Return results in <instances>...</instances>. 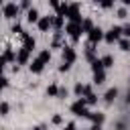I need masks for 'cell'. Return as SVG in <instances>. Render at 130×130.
I'll list each match as a JSON object with an SVG mask.
<instances>
[{
    "mask_svg": "<svg viewBox=\"0 0 130 130\" xmlns=\"http://www.w3.org/2000/svg\"><path fill=\"white\" fill-rule=\"evenodd\" d=\"M67 18H69V22H75V24H81V12H79V4H69V8H67V14H65Z\"/></svg>",
    "mask_w": 130,
    "mask_h": 130,
    "instance_id": "cell-1",
    "label": "cell"
},
{
    "mask_svg": "<svg viewBox=\"0 0 130 130\" xmlns=\"http://www.w3.org/2000/svg\"><path fill=\"white\" fill-rule=\"evenodd\" d=\"M71 112H73L75 116H83V118H87L89 110H87V106H85L83 98H79L77 102H73V104H71Z\"/></svg>",
    "mask_w": 130,
    "mask_h": 130,
    "instance_id": "cell-2",
    "label": "cell"
},
{
    "mask_svg": "<svg viewBox=\"0 0 130 130\" xmlns=\"http://www.w3.org/2000/svg\"><path fill=\"white\" fill-rule=\"evenodd\" d=\"M65 32L71 37V41L75 43V41H79V37H81V24H75V22H67V26H65Z\"/></svg>",
    "mask_w": 130,
    "mask_h": 130,
    "instance_id": "cell-3",
    "label": "cell"
},
{
    "mask_svg": "<svg viewBox=\"0 0 130 130\" xmlns=\"http://www.w3.org/2000/svg\"><path fill=\"white\" fill-rule=\"evenodd\" d=\"M120 37H122V26H112L108 32H104V41H106V43L120 41Z\"/></svg>",
    "mask_w": 130,
    "mask_h": 130,
    "instance_id": "cell-4",
    "label": "cell"
},
{
    "mask_svg": "<svg viewBox=\"0 0 130 130\" xmlns=\"http://www.w3.org/2000/svg\"><path fill=\"white\" fill-rule=\"evenodd\" d=\"M2 14L6 16V18H16L18 16V4H4L2 6Z\"/></svg>",
    "mask_w": 130,
    "mask_h": 130,
    "instance_id": "cell-5",
    "label": "cell"
},
{
    "mask_svg": "<svg viewBox=\"0 0 130 130\" xmlns=\"http://www.w3.org/2000/svg\"><path fill=\"white\" fill-rule=\"evenodd\" d=\"M87 37H89V43H91V45H98V43L104 39V30H102L100 26H93V28L87 32Z\"/></svg>",
    "mask_w": 130,
    "mask_h": 130,
    "instance_id": "cell-6",
    "label": "cell"
},
{
    "mask_svg": "<svg viewBox=\"0 0 130 130\" xmlns=\"http://www.w3.org/2000/svg\"><path fill=\"white\" fill-rule=\"evenodd\" d=\"M73 91H75V95H79V98L83 95V98H85V95L91 93V87H89V85H83V83H75Z\"/></svg>",
    "mask_w": 130,
    "mask_h": 130,
    "instance_id": "cell-7",
    "label": "cell"
},
{
    "mask_svg": "<svg viewBox=\"0 0 130 130\" xmlns=\"http://www.w3.org/2000/svg\"><path fill=\"white\" fill-rule=\"evenodd\" d=\"M87 118L93 122V126H102V124H104V120H106V116H104L102 112H89V114H87Z\"/></svg>",
    "mask_w": 130,
    "mask_h": 130,
    "instance_id": "cell-8",
    "label": "cell"
},
{
    "mask_svg": "<svg viewBox=\"0 0 130 130\" xmlns=\"http://www.w3.org/2000/svg\"><path fill=\"white\" fill-rule=\"evenodd\" d=\"M37 24H39V28H41V30H49V28L53 26V16H41Z\"/></svg>",
    "mask_w": 130,
    "mask_h": 130,
    "instance_id": "cell-9",
    "label": "cell"
},
{
    "mask_svg": "<svg viewBox=\"0 0 130 130\" xmlns=\"http://www.w3.org/2000/svg\"><path fill=\"white\" fill-rule=\"evenodd\" d=\"M63 61L69 63V65L75 61V51H73V47H63Z\"/></svg>",
    "mask_w": 130,
    "mask_h": 130,
    "instance_id": "cell-10",
    "label": "cell"
},
{
    "mask_svg": "<svg viewBox=\"0 0 130 130\" xmlns=\"http://www.w3.org/2000/svg\"><path fill=\"white\" fill-rule=\"evenodd\" d=\"M45 65H47V63H45V61H43L41 57H37V59H35L32 63H30V71H32V73H41Z\"/></svg>",
    "mask_w": 130,
    "mask_h": 130,
    "instance_id": "cell-11",
    "label": "cell"
},
{
    "mask_svg": "<svg viewBox=\"0 0 130 130\" xmlns=\"http://www.w3.org/2000/svg\"><path fill=\"white\" fill-rule=\"evenodd\" d=\"M35 47H37V43H35V39H32V37H26V39L22 41V49H24L26 53H30Z\"/></svg>",
    "mask_w": 130,
    "mask_h": 130,
    "instance_id": "cell-12",
    "label": "cell"
},
{
    "mask_svg": "<svg viewBox=\"0 0 130 130\" xmlns=\"http://www.w3.org/2000/svg\"><path fill=\"white\" fill-rule=\"evenodd\" d=\"M16 63H18V65H26V63H28V53H26L24 49H20V51L16 53Z\"/></svg>",
    "mask_w": 130,
    "mask_h": 130,
    "instance_id": "cell-13",
    "label": "cell"
},
{
    "mask_svg": "<svg viewBox=\"0 0 130 130\" xmlns=\"http://www.w3.org/2000/svg\"><path fill=\"white\" fill-rule=\"evenodd\" d=\"M116 95H118V89H116V87H110V89L104 93V100H106L108 104H112V102L116 100Z\"/></svg>",
    "mask_w": 130,
    "mask_h": 130,
    "instance_id": "cell-14",
    "label": "cell"
},
{
    "mask_svg": "<svg viewBox=\"0 0 130 130\" xmlns=\"http://www.w3.org/2000/svg\"><path fill=\"white\" fill-rule=\"evenodd\" d=\"M39 18H41V16H39V10H37V8H30V10L26 12V20H28V22H39Z\"/></svg>",
    "mask_w": 130,
    "mask_h": 130,
    "instance_id": "cell-15",
    "label": "cell"
},
{
    "mask_svg": "<svg viewBox=\"0 0 130 130\" xmlns=\"http://www.w3.org/2000/svg\"><path fill=\"white\" fill-rule=\"evenodd\" d=\"M2 57L6 59V63H8V61H16V53L12 51V47H6V51H4Z\"/></svg>",
    "mask_w": 130,
    "mask_h": 130,
    "instance_id": "cell-16",
    "label": "cell"
},
{
    "mask_svg": "<svg viewBox=\"0 0 130 130\" xmlns=\"http://www.w3.org/2000/svg\"><path fill=\"white\" fill-rule=\"evenodd\" d=\"M91 28H93V22H91L89 18H83V20H81V32H89Z\"/></svg>",
    "mask_w": 130,
    "mask_h": 130,
    "instance_id": "cell-17",
    "label": "cell"
},
{
    "mask_svg": "<svg viewBox=\"0 0 130 130\" xmlns=\"http://www.w3.org/2000/svg\"><path fill=\"white\" fill-rule=\"evenodd\" d=\"M100 61H102V67H104V69H106V67H114V57H112V55H106V57H102Z\"/></svg>",
    "mask_w": 130,
    "mask_h": 130,
    "instance_id": "cell-18",
    "label": "cell"
},
{
    "mask_svg": "<svg viewBox=\"0 0 130 130\" xmlns=\"http://www.w3.org/2000/svg\"><path fill=\"white\" fill-rule=\"evenodd\" d=\"M67 8H69V4H67V2H59V8H57V16H63V18H65V14H67Z\"/></svg>",
    "mask_w": 130,
    "mask_h": 130,
    "instance_id": "cell-19",
    "label": "cell"
},
{
    "mask_svg": "<svg viewBox=\"0 0 130 130\" xmlns=\"http://www.w3.org/2000/svg\"><path fill=\"white\" fill-rule=\"evenodd\" d=\"M61 26H63V16H57V14H55V16H53V28L59 32Z\"/></svg>",
    "mask_w": 130,
    "mask_h": 130,
    "instance_id": "cell-20",
    "label": "cell"
},
{
    "mask_svg": "<svg viewBox=\"0 0 130 130\" xmlns=\"http://www.w3.org/2000/svg\"><path fill=\"white\" fill-rule=\"evenodd\" d=\"M104 81H106V73H104V71H100V73H93V83H95V85H102Z\"/></svg>",
    "mask_w": 130,
    "mask_h": 130,
    "instance_id": "cell-21",
    "label": "cell"
},
{
    "mask_svg": "<svg viewBox=\"0 0 130 130\" xmlns=\"http://www.w3.org/2000/svg\"><path fill=\"white\" fill-rule=\"evenodd\" d=\"M83 102H85V106H93V104L98 102V95H95V93H89V95L83 98Z\"/></svg>",
    "mask_w": 130,
    "mask_h": 130,
    "instance_id": "cell-22",
    "label": "cell"
},
{
    "mask_svg": "<svg viewBox=\"0 0 130 130\" xmlns=\"http://www.w3.org/2000/svg\"><path fill=\"white\" fill-rule=\"evenodd\" d=\"M91 71H93V73H100V71H104V67H102V61H100V59H95V61L91 63Z\"/></svg>",
    "mask_w": 130,
    "mask_h": 130,
    "instance_id": "cell-23",
    "label": "cell"
},
{
    "mask_svg": "<svg viewBox=\"0 0 130 130\" xmlns=\"http://www.w3.org/2000/svg\"><path fill=\"white\" fill-rule=\"evenodd\" d=\"M57 93H59V87H57L55 83L47 87V95H51V98H57Z\"/></svg>",
    "mask_w": 130,
    "mask_h": 130,
    "instance_id": "cell-24",
    "label": "cell"
},
{
    "mask_svg": "<svg viewBox=\"0 0 130 130\" xmlns=\"http://www.w3.org/2000/svg\"><path fill=\"white\" fill-rule=\"evenodd\" d=\"M118 43H120V49L122 51H130V39H120Z\"/></svg>",
    "mask_w": 130,
    "mask_h": 130,
    "instance_id": "cell-25",
    "label": "cell"
},
{
    "mask_svg": "<svg viewBox=\"0 0 130 130\" xmlns=\"http://www.w3.org/2000/svg\"><path fill=\"white\" fill-rule=\"evenodd\" d=\"M39 57H41L45 63H49V59H51V51H49V49H45V51H41V55H39Z\"/></svg>",
    "mask_w": 130,
    "mask_h": 130,
    "instance_id": "cell-26",
    "label": "cell"
},
{
    "mask_svg": "<svg viewBox=\"0 0 130 130\" xmlns=\"http://www.w3.org/2000/svg\"><path fill=\"white\" fill-rule=\"evenodd\" d=\"M8 110H10V106H8L6 102H0V116H6Z\"/></svg>",
    "mask_w": 130,
    "mask_h": 130,
    "instance_id": "cell-27",
    "label": "cell"
},
{
    "mask_svg": "<svg viewBox=\"0 0 130 130\" xmlns=\"http://www.w3.org/2000/svg\"><path fill=\"white\" fill-rule=\"evenodd\" d=\"M59 45H61V32H57V35L53 37V49H57Z\"/></svg>",
    "mask_w": 130,
    "mask_h": 130,
    "instance_id": "cell-28",
    "label": "cell"
},
{
    "mask_svg": "<svg viewBox=\"0 0 130 130\" xmlns=\"http://www.w3.org/2000/svg\"><path fill=\"white\" fill-rule=\"evenodd\" d=\"M57 98H61V100H63V98H67V89H65V87H59V93H57Z\"/></svg>",
    "mask_w": 130,
    "mask_h": 130,
    "instance_id": "cell-29",
    "label": "cell"
},
{
    "mask_svg": "<svg viewBox=\"0 0 130 130\" xmlns=\"http://www.w3.org/2000/svg\"><path fill=\"white\" fill-rule=\"evenodd\" d=\"M122 35H124L126 39H130V24H126V26L122 28Z\"/></svg>",
    "mask_w": 130,
    "mask_h": 130,
    "instance_id": "cell-30",
    "label": "cell"
},
{
    "mask_svg": "<svg viewBox=\"0 0 130 130\" xmlns=\"http://www.w3.org/2000/svg\"><path fill=\"white\" fill-rule=\"evenodd\" d=\"M18 8H26V10H30V2H28V0H22Z\"/></svg>",
    "mask_w": 130,
    "mask_h": 130,
    "instance_id": "cell-31",
    "label": "cell"
},
{
    "mask_svg": "<svg viewBox=\"0 0 130 130\" xmlns=\"http://www.w3.org/2000/svg\"><path fill=\"white\" fill-rule=\"evenodd\" d=\"M126 16H128L126 8H120V10H118V18H126Z\"/></svg>",
    "mask_w": 130,
    "mask_h": 130,
    "instance_id": "cell-32",
    "label": "cell"
},
{
    "mask_svg": "<svg viewBox=\"0 0 130 130\" xmlns=\"http://www.w3.org/2000/svg\"><path fill=\"white\" fill-rule=\"evenodd\" d=\"M12 32H18V35H20V32H22V26H20L18 22H16V24H12Z\"/></svg>",
    "mask_w": 130,
    "mask_h": 130,
    "instance_id": "cell-33",
    "label": "cell"
},
{
    "mask_svg": "<svg viewBox=\"0 0 130 130\" xmlns=\"http://www.w3.org/2000/svg\"><path fill=\"white\" fill-rule=\"evenodd\" d=\"M4 65H6V59L0 55V77H2V71H4Z\"/></svg>",
    "mask_w": 130,
    "mask_h": 130,
    "instance_id": "cell-34",
    "label": "cell"
},
{
    "mask_svg": "<svg viewBox=\"0 0 130 130\" xmlns=\"http://www.w3.org/2000/svg\"><path fill=\"white\" fill-rule=\"evenodd\" d=\"M6 85H8V79H6V77H0V91H2Z\"/></svg>",
    "mask_w": 130,
    "mask_h": 130,
    "instance_id": "cell-35",
    "label": "cell"
},
{
    "mask_svg": "<svg viewBox=\"0 0 130 130\" xmlns=\"http://www.w3.org/2000/svg\"><path fill=\"white\" fill-rule=\"evenodd\" d=\"M69 67H71V65H69V63H65V61H63V63H61V65H59V71H67V69H69Z\"/></svg>",
    "mask_w": 130,
    "mask_h": 130,
    "instance_id": "cell-36",
    "label": "cell"
},
{
    "mask_svg": "<svg viewBox=\"0 0 130 130\" xmlns=\"http://www.w3.org/2000/svg\"><path fill=\"white\" fill-rule=\"evenodd\" d=\"M116 130H126V124H124V122H118V124H116Z\"/></svg>",
    "mask_w": 130,
    "mask_h": 130,
    "instance_id": "cell-37",
    "label": "cell"
},
{
    "mask_svg": "<svg viewBox=\"0 0 130 130\" xmlns=\"http://www.w3.org/2000/svg\"><path fill=\"white\" fill-rule=\"evenodd\" d=\"M65 130H75V122H67V126H65Z\"/></svg>",
    "mask_w": 130,
    "mask_h": 130,
    "instance_id": "cell-38",
    "label": "cell"
},
{
    "mask_svg": "<svg viewBox=\"0 0 130 130\" xmlns=\"http://www.w3.org/2000/svg\"><path fill=\"white\" fill-rule=\"evenodd\" d=\"M102 6H104V8H110V6H112V2H110V0H104V2H102Z\"/></svg>",
    "mask_w": 130,
    "mask_h": 130,
    "instance_id": "cell-39",
    "label": "cell"
},
{
    "mask_svg": "<svg viewBox=\"0 0 130 130\" xmlns=\"http://www.w3.org/2000/svg\"><path fill=\"white\" fill-rule=\"evenodd\" d=\"M53 124H61V116H53Z\"/></svg>",
    "mask_w": 130,
    "mask_h": 130,
    "instance_id": "cell-40",
    "label": "cell"
},
{
    "mask_svg": "<svg viewBox=\"0 0 130 130\" xmlns=\"http://www.w3.org/2000/svg\"><path fill=\"white\" fill-rule=\"evenodd\" d=\"M51 6H53V8L57 10V8H59V2H57V0H51Z\"/></svg>",
    "mask_w": 130,
    "mask_h": 130,
    "instance_id": "cell-41",
    "label": "cell"
},
{
    "mask_svg": "<svg viewBox=\"0 0 130 130\" xmlns=\"http://www.w3.org/2000/svg\"><path fill=\"white\" fill-rule=\"evenodd\" d=\"M89 130H102V126H91Z\"/></svg>",
    "mask_w": 130,
    "mask_h": 130,
    "instance_id": "cell-42",
    "label": "cell"
},
{
    "mask_svg": "<svg viewBox=\"0 0 130 130\" xmlns=\"http://www.w3.org/2000/svg\"><path fill=\"white\" fill-rule=\"evenodd\" d=\"M126 102L130 104V89H128V93H126Z\"/></svg>",
    "mask_w": 130,
    "mask_h": 130,
    "instance_id": "cell-43",
    "label": "cell"
},
{
    "mask_svg": "<svg viewBox=\"0 0 130 130\" xmlns=\"http://www.w3.org/2000/svg\"><path fill=\"white\" fill-rule=\"evenodd\" d=\"M32 130H43V128H41V126H37V128H32Z\"/></svg>",
    "mask_w": 130,
    "mask_h": 130,
    "instance_id": "cell-44",
    "label": "cell"
}]
</instances>
